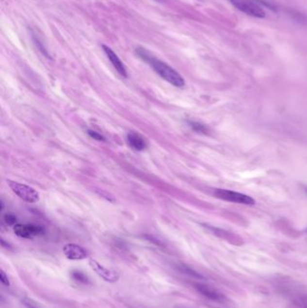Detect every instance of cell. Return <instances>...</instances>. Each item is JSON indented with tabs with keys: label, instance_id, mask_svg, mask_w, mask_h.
Listing matches in <instances>:
<instances>
[{
	"label": "cell",
	"instance_id": "obj_3",
	"mask_svg": "<svg viewBox=\"0 0 307 308\" xmlns=\"http://www.w3.org/2000/svg\"><path fill=\"white\" fill-rule=\"evenodd\" d=\"M213 195H215L217 198L225 201L242 204L246 206H253L255 204V200L250 195L242 194L232 190H228V189H215L213 192Z\"/></svg>",
	"mask_w": 307,
	"mask_h": 308
},
{
	"label": "cell",
	"instance_id": "obj_9",
	"mask_svg": "<svg viewBox=\"0 0 307 308\" xmlns=\"http://www.w3.org/2000/svg\"><path fill=\"white\" fill-rule=\"evenodd\" d=\"M103 49H104V51L106 52L107 58L110 60V62L113 64L114 69L117 70V72L119 73L120 75L126 78L127 77V72H126V67H125L124 63H122V61L120 60L119 57L117 56V54L107 45H103Z\"/></svg>",
	"mask_w": 307,
	"mask_h": 308
},
{
	"label": "cell",
	"instance_id": "obj_6",
	"mask_svg": "<svg viewBox=\"0 0 307 308\" xmlns=\"http://www.w3.org/2000/svg\"><path fill=\"white\" fill-rule=\"evenodd\" d=\"M14 233L19 237L30 239L44 233V229L35 225H16L14 227Z\"/></svg>",
	"mask_w": 307,
	"mask_h": 308
},
{
	"label": "cell",
	"instance_id": "obj_15",
	"mask_svg": "<svg viewBox=\"0 0 307 308\" xmlns=\"http://www.w3.org/2000/svg\"><path fill=\"white\" fill-rule=\"evenodd\" d=\"M4 219H5V222H6V224H7V225H10V226L15 225L16 222V216H14L13 214H6L5 217H4Z\"/></svg>",
	"mask_w": 307,
	"mask_h": 308
},
{
	"label": "cell",
	"instance_id": "obj_16",
	"mask_svg": "<svg viewBox=\"0 0 307 308\" xmlns=\"http://www.w3.org/2000/svg\"><path fill=\"white\" fill-rule=\"evenodd\" d=\"M24 304L27 308H40L37 305V303L32 301L30 298H25L24 299Z\"/></svg>",
	"mask_w": 307,
	"mask_h": 308
},
{
	"label": "cell",
	"instance_id": "obj_12",
	"mask_svg": "<svg viewBox=\"0 0 307 308\" xmlns=\"http://www.w3.org/2000/svg\"><path fill=\"white\" fill-rule=\"evenodd\" d=\"M189 126L194 130V132L205 133V134L208 132L207 126L198 123V122H189Z\"/></svg>",
	"mask_w": 307,
	"mask_h": 308
},
{
	"label": "cell",
	"instance_id": "obj_11",
	"mask_svg": "<svg viewBox=\"0 0 307 308\" xmlns=\"http://www.w3.org/2000/svg\"><path fill=\"white\" fill-rule=\"evenodd\" d=\"M71 277L75 279L76 281L81 283H88V277L86 274H84L81 271H74L71 272Z\"/></svg>",
	"mask_w": 307,
	"mask_h": 308
},
{
	"label": "cell",
	"instance_id": "obj_7",
	"mask_svg": "<svg viewBox=\"0 0 307 308\" xmlns=\"http://www.w3.org/2000/svg\"><path fill=\"white\" fill-rule=\"evenodd\" d=\"M65 257L70 260H81L88 257V251L82 246L75 243H68L63 247Z\"/></svg>",
	"mask_w": 307,
	"mask_h": 308
},
{
	"label": "cell",
	"instance_id": "obj_13",
	"mask_svg": "<svg viewBox=\"0 0 307 308\" xmlns=\"http://www.w3.org/2000/svg\"><path fill=\"white\" fill-rule=\"evenodd\" d=\"M0 280L1 282L4 284L6 287H9L10 286V280H9V277L6 275V272L1 270L0 271Z\"/></svg>",
	"mask_w": 307,
	"mask_h": 308
},
{
	"label": "cell",
	"instance_id": "obj_2",
	"mask_svg": "<svg viewBox=\"0 0 307 308\" xmlns=\"http://www.w3.org/2000/svg\"><path fill=\"white\" fill-rule=\"evenodd\" d=\"M233 6L248 16L258 18L265 17V11L257 0H230Z\"/></svg>",
	"mask_w": 307,
	"mask_h": 308
},
{
	"label": "cell",
	"instance_id": "obj_8",
	"mask_svg": "<svg viewBox=\"0 0 307 308\" xmlns=\"http://www.w3.org/2000/svg\"><path fill=\"white\" fill-rule=\"evenodd\" d=\"M194 289L197 292H199L202 296L207 297L210 300L222 302L225 300V296L219 293L217 290H214L212 287L206 285V284L195 283L194 285Z\"/></svg>",
	"mask_w": 307,
	"mask_h": 308
},
{
	"label": "cell",
	"instance_id": "obj_1",
	"mask_svg": "<svg viewBox=\"0 0 307 308\" xmlns=\"http://www.w3.org/2000/svg\"><path fill=\"white\" fill-rule=\"evenodd\" d=\"M136 52L141 59H143L145 62L151 65L157 74L161 76L163 80H165L166 81L169 82L177 88L184 87L185 81L182 78V76L177 70L169 66L167 63L157 60L156 58L151 56L147 50L143 48L136 49Z\"/></svg>",
	"mask_w": 307,
	"mask_h": 308
},
{
	"label": "cell",
	"instance_id": "obj_10",
	"mask_svg": "<svg viewBox=\"0 0 307 308\" xmlns=\"http://www.w3.org/2000/svg\"><path fill=\"white\" fill-rule=\"evenodd\" d=\"M127 142L135 151H144L146 148V142L140 134L131 132L127 134Z\"/></svg>",
	"mask_w": 307,
	"mask_h": 308
},
{
	"label": "cell",
	"instance_id": "obj_17",
	"mask_svg": "<svg viewBox=\"0 0 307 308\" xmlns=\"http://www.w3.org/2000/svg\"><path fill=\"white\" fill-rule=\"evenodd\" d=\"M298 302L299 304H301L305 307H307V296H303L298 299Z\"/></svg>",
	"mask_w": 307,
	"mask_h": 308
},
{
	"label": "cell",
	"instance_id": "obj_4",
	"mask_svg": "<svg viewBox=\"0 0 307 308\" xmlns=\"http://www.w3.org/2000/svg\"><path fill=\"white\" fill-rule=\"evenodd\" d=\"M7 183L10 189H12L13 192L22 200L27 203H36L39 201L40 196L35 189L25 184H21L12 180H7Z\"/></svg>",
	"mask_w": 307,
	"mask_h": 308
},
{
	"label": "cell",
	"instance_id": "obj_18",
	"mask_svg": "<svg viewBox=\"0 0 307 308\" xmlns=\"http://www.w3.org/2000/svg\"></svg>",
	"mask_w": 307,
	"mask_h": 308
},
{
	"label": "cell",
	"instance_id": "obj_14",
	"mask_svg": "<svg viewBox=\"0 0 307 308\" xmlns=\"http://www.w3.org/2000/svg\"><path fill=\"white\" fill-rule=\"evenodd\" d=\"M88 134L90 137L95 139V140H97V141H105V137L102 136L101 134H99L98 132H95L92 130H88Z\"/></svg>",
	"mask_w": 307,
	"mask_h": 308
},
{
	"label": "cell",
	"instance_id": "obj_5",
	"mask_svg": "<svg viewBox=\"0 0 307 308\" xmlns=\"http://www.w3.org/2000/svg\"><path fill=\"white\" fill-rule=\"evenodd\" d=\"M89 266L99 277H102L107 282L114 283L119 279V274L116 271L103 266L94 259H89Z\"/></svg>",
	"mask_w": 307,
	"mask_h": 308
}]
</instances>
